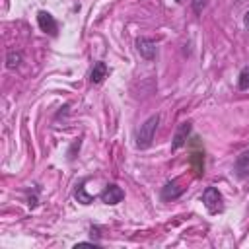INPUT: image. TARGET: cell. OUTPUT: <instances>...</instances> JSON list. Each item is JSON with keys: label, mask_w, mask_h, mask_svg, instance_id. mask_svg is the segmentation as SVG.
Wrapping results in <instances>:
<instances>
[{"label": "cell", "mask_w": 249, "mask_h": 249, "mask_svg": "<svg viewBox=\"0 0 249 249\" xmlns=\"http://www.w3.org/2000/svg\"><path fill=\"white\" fill-rule=\"evenodd\" d=\"M158 124H160V115H152L150 119L144 121V124H140V128L136 130V148H140V150L150 148Z\"/></svg>", "instance_id": "6da1fadb"}, {"label": "cell", "mask_w": 249, "mask_h": 249, "mask_svg": "<svg viewBox=\"0 0 249 249\" xmlns=\"http://www.w3.org/2000/svg\"><path fill=\"white\" fill-rule=\"evenodd\" d=\"M74 196H76V198H78V202H82V204H89V202L93 200V196H91V195H86V187H84V183L76 189Z\"/></svg>", "instance_id": "7c38bea8"}, {"label": "cell", "mask_w": 249, "mask_h": 249, "mask_svg": "<svg viewBox=\"0 0 249 249\" xmlns=\"http://www.w3.org/2000/svg\"><path fill=\"white\" fill-rule=\"evenodd\" d=\"M105 76H107V64L101 62V60L95 62L93 68H91V74H89V82L91 84H101L105 80Z\"/></svg>", "instance_id": "9c48e42d"}, {"label": "cell", "mask_w": 249, "mask_h": 249, "mask_svg": "<svg viewBox=\"0 0 249 249\" xmlns=\"http://www.w3.org/2000/svg\"><path fill=\"white\" fill-rule=\"evenodd\" d=\"M233 171L239 179L247 177L249 175V150H243L237 158H235V163H233Z\"/></svg>", "instance_id": "ba28073f"}, {"label": "cell", "mask_w": 249, "mask_h": 249, "mask_svg": "<svg viewBox=\"0 0 249 249\" xmlns=\"http://www.w3.org/2000/svg\"><path fill=\"white\" fill-rule=\"evenodd\" d=\"M37 23H39V29L41 31H45V33H49V35H56V31H58V23H56V19L49 14V12H45V10H41L39 14H37Z\"/></svg>", "instance_id": "5b68a950"}, {"label": "cell", "mask_w": 249, "mask_h": 249, "mask_svg": "<svg viewBox=\"0 0 249 249\" xmlns=\"http://www.w3.org/2000/svg\"><path fill=\"white\" fill-rule=\"evenodd\" d=\"M183 195V187L179 185V181H167L161 187V200H175Z\"/></svg>", "instance_id": "52a82bcc"}, {"label": "cell", "mask_w": 249, "mask_h": 249, "mask_svg": "<svg viewBox=\"0 0 249 249\" xmlns=\"http://www.w3.org/2000/svg\"><path fill=\"white\" fill-rule=\"evenodd\" d=\"M136 51L140 53V56H142L144 60H154L156 54H158L156 41L150 39V37H138V39H136Z\"/></svg>", "instance_id": "3957f363"}, {"label": "cell", "mask_w": 249, "mask_h": 249, "mask_svg": "<svg viewBox=\"0 0 249 249\" xmlns=\"http://www.w3.org/2000/svg\"><path fill=\"white\" fill-rule=\"evenodd\" d=\"M177 2H181V0H177Z\"/></svg>", "instance_id": "9a60e30c"}, {"label": "cell", "mask_w": 249, "mask_h": 249, "mask_svg": "<svg viewBox=\"0 0 249 249\" xmlns=\"http://www.w3.org/2000/svg\"><path fill=\"white\" fill-rule=\"evenodd\" d=\"M204 6H206V0H193V10H195V14H200Z\"/></svg>", "instance_id": "4fadbf2b"}, {"label": "cell", "mask_w": 249, "mask_h": 249, "mask_svg": "<svg viewBox=\"0 0 249 249\" xmlns=\"http://www.w3.org/2000/svg\"><path fill=\"white\" fill-rule=\"evenodd\" d=\"M21 62V53L19 51H8L6 54V66L8 68H18Z\"/></svg>", "instance_id": "30bf717a"}, {"label": "cell", "mask_w": 249, "mask_h": 249, "mask_svg": "<svg viewBox=\"0 0 249 249\" xmlns=\"http://www.w3.org/2000/svg\"><path fill=\"white\" fill-rule=\"evenodd\" d=\"M237 88H239L241 91L249 89V66L241 68V72H239V78H237Z\"/></svg>", "instance_id": "8fae6325"}, {"label": "cell", "mask_w": 249, "mask_h": 249, "mask_svg": "<svg viewBox=\"0 0 249 249\" xmlns=\"http://www.w3.org/2000/svg\"><path fill=\"white\" fill-rule=\"evenodd\" d=\"M193 130V124L191 123H181L179 128L175 130V136H173V142H171V150H179L187 144V138Z\"/></svg>", "instance_id": "8992f818"}, {"label": "cell", "mask_w": 249, "mask_h": 249, "mask_svg": "<svg viewBox=\"0 0 249 249\" xmlns=\"http://www.w3.org/2000/svg\"><path fill=\"white\" fill-rule=\"evenodd\" d=\"M202 204L208 208V212L216 214L222 210V193L216 187H206L202 193Z\"/></svg>", "instance_id": "7a4b0ae2"}, {"label": "cell", "mask_w": 249, "mask_h": 249, "mask_svg": "<svg viewBox=\"0 0 249 249\" xmlns=\"http://www.w3.org/2000/svg\"><path fill=\"white\" fill-rule=\"evenodd\" d=\"M123 198H124V191H123L119 185H115V183L107 185V187L103 189V193H101V200H103L105 204H111V206L119 204Z\"/></svg>", "instance_id": "277c9868"}, {"label": "cell", "mask_w": 249, "mask_h": 249, "mask_svg": "<svg viewBox=\"0 0 249 249\" xmlns=\"http://www.w3.org/2000/svg\"><path fill=\"white\" fill-rule=\"evenodd\" d=\"M243 23H245V27L249 29V12H247V14L243 16Z\"/></svg>", "instance_id": "5bb4252c"}]
</instances>
